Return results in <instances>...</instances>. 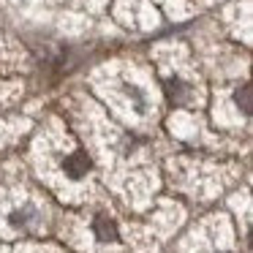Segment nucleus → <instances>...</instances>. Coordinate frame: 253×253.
Masks as SVG:
<instances>
[{"label": "nucleus", "mask_w": 253, "mask_h": 253, "mask_svg": "<svg viewBox=\"0 0 253 253\" xmlns=\"http://www.w3.org/2000/svg\"><path fill=\"white\" fill-rule=\"evenodd\" d=\"M126 93H128V98H131L133 109H136V112H144V104H147V101H144V93H142V90L133 87V84H128Z\"/></svg>", "instance_id": "nucleus-6"}, {"label": "nucleus", "mask_w": 253, "mask_h": 253, "mask_svg": "<svg viewBox=\"0 0 253 253\" xmlns=\"http://www.w3.org/2000/svg\"><path fill=\"white\" fill-rule=\"evenodd\" d=\"M90 155L84 153V150H77V153H71L66 161H63V169H66L68 177H74V180H79V177H84L90 171Z\"/></svg>", "instance_id": "nucleus-1"}, {"label": "nucleus", "mask_w": 253, "mask_h": 253, "mask_svg": "<svg viewBox=\"0 0 253 253\" xmlns=\"http://www.w3.org/2000/svg\"><path fill=\"white\" fill-rule=\"evenodd\" d=\"M93 231L101 242H115L117 240V226H115V220L106 218V215H98V218L93 220Z\"/></svg>", "instance_id": "nucleus-3"}, {"label": "nucleus", "mask_w": 253, "mask_h": 253, "mask_svg": "<svg viewBox=\"0 0 253 253\" xmlns=\"http://www.w3.org/2000/svg\"><path fill=\"white\" fill-rule=\"evenodd\" d=\"M33 210L30 207H25V210H14L11 212V223L17 226V229H25V226H30V220H33Z\"/></svg>", "instance_id": "nucleus-4"}, {"label": "nucleus", "mask_w": 253, "mask_h": 253, "mask_svg": "<svg viewBox=\"0 0 253 253\" xmlns=\"http://www.w3.org/2000/svg\"><path fill=\"white\" fill-rule=\"evenodd\" d=\"M164 90H166V98H169L174 106L188 104V98H191V87H188L182 79H177V77L166 79V82H164Z\"/></svg>", "instance_id": "nucleus-2"}, {"label": "nucleus", "mask_w": 253, "mask_h": 253, "mask_svg": "<svg viewBox=\"0 0 253 253\" xmlns=\"http://www.w3.org/2000/svg\"><path fill=\"white\" fill-rule=\"evenodd\" d=\"M234 101L245 115H251V87H248V84H242V87L234 93Z\"/></svg>", "instance_id": "nucleus-5"}]
</instances>
